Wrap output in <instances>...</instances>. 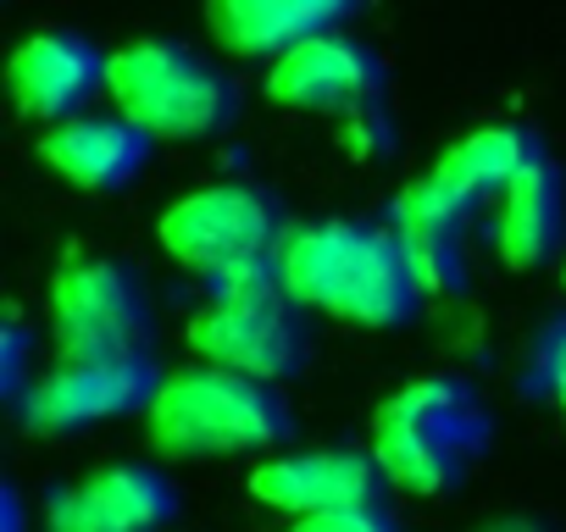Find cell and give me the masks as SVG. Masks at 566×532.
Masks as SVG:
<instances>
[{
  "label": "cell",
  "mask_w": 566,
  "mask_h": 532,
  "mask_svg": "<svg viewBox=\"0 0 566 532\" xmlns=\"http://www.w3.org/2000/svg\"><path fill=\"white\" fill-rule=\"evenodd\" d=\"M277 278L306 311H323L367 333L411 328L428 300L400 227L361 216L295 222L277 249Z\"/></svg>",
  "instance_id": "cell-1"
},
{
  "label": "cell",
  "mask_w": 566,
  "mask_h": 532,
  "mask_svg": "<svg viewBox=\"0 0 566 532\" xmlns=\"http://www.w3.org/2000/svg\"><path fill=\"white\" fill-rule=\"evenodd\" d=\"M544 150V139L522 123H483L461 134L422 178H411L395 194V227L411 249V266L428 295H455L461 266V233L483 205H500L505 183Z\"/></svg>",
  "instance_id": "cell-2"
},
{
  "label": "cell",
  "mask_w": 566,
  "mask_h": 532,
  "mask_svg": "<svg viewBox=\"0 0 566 532\" xmlns=\"http://www.w3.org/2000/svg\"><path fill=\"white\" fill-rule=\"evenodd\" d=\"M489 438L494 416L483 411L478 389L450 372L411 377L373 411V455L389 482L417 499L450 493L489 455Z\"/></svg>",
  "instance_id": "cell-3"
},
{
  "label": "cell",
  "mask_w": 566,
  "mask_h": 532,
  "mask_svg": "<svg viewBox=\"0 0 566 532\" xmlns=\"http://www.w3.org/2000/svg\"><path fill=\"white\" fill-rule=\"evenodd\" d=\"M150 444L172 460H222V455H261L290 438V405L277 383H261L233 366L195 361L161 377L145 411Z\"/></svg>",
  "instance_id": "cell-4"
},
{
  "label": "cell",
  "mask_w": 566,
  "mask_h": 532,
  "mask_svg": "<svg viewBox=\"0 0 566 532\" xmlns=\"http://www.w3.org/2000/svg\"><path fill=\"white\" fill-rule=\"evenodd\" d=\"M290 227L295 222L283 216V205L266 189L206 183V189L178 194L161 211L156 238L178 266H189L211 289H233V284L277 278V249L290 238Z\"/></svg>",
  "instance_id": "cell-5"
},
{
  "label": "cell",
  "mask_w": 566,
  "mask_h": 532,
  "mask_svg": "<svg viewBox=\"0 0 566 532\" xmlns=\"http://www.w3.org/2000/svg\"><path fill=\"white\" fill-rule=\"evenodd\" d=\"M106 100L128 123H139L156 145H200L217 139L239 117V84L178 40H134L106 62Z\"/></svg>",
  "instance_id": "cell-6"
},
{
  "label": "cell",
  "mask_w": 566,
  "mask_h": 532,
  "mask_svg": "<svg viewBox=\"0 0 566 532\" xmlns=\"http://www.w3.org/2000/svg\"><path fill=\"white\" fill-rule=\"evenodd\" d=\"M184 344L211 366H233L261 383H290L312 361V322L306 306L283 289V278H261L211 289V300L189 317Z\"/></svg>",
  "instance_id": "cell-7"
},
{
  "label": "cell",
  "mask_w": 566,
  "mask_h": 532,
  "mask_svg": "<svg viewBox=\"0 0 566 532\" xmlns=\"http://www.w3.org/2000/svg\"><path fill=\"white\" fill-rule=\"evenodd\" d=\"M156 333L150 289L117 255H73L51 278V344L62 361L145 355Z\"/></svg>",
  "instance_id": "cell-8"
},
{
  "label": "cell",
  "mask_w": 566,
  "mask_h": 532,
  "mask_svg": "<svg viewBox=\"0 0 566 532\" xmlns=\"http://www.w3.org/2000/svg\"><path fill=\"white\" fill-rule=\"evenodd\" d=\"M161 377L150 355H117V361H56L45 377H34L18 394V416L29 433H78L128 411H150Z\"/></svg>",
  "instance_id": "cell-9"
},
{
  "label": "cell",
  "mask_w": 566,
  "mask_h": 532,
  "mask_svg": "<svg viewBox=\"0 0 566 532\" xmlns=\"http://www.w3.org/2000/svg\"><path fill=\"white\" fill-rule=\"evenodd\" d=\"M378 95H384V62L373 45H361L345 29L312 34L266 62V100L283 111H306V117L345 111L350 117L361 106H378Z\"/></svg>",
  "instance_id": "cell-10"
},
{
  "label": "cell",
  "mask_w": 566,
  "mask_h": 532,
  "mask_svg": "<svg viewBox=\"0 0 566 532\" xmlns=\"http://www.w3.org/2000/svg\"><path fill=\"white\" fill-rule=\"evenodd\" d=\"M389 471L373 449H290L250 471V493L283 515H328L389 499Z\"/></svg>",
  "instance_id": "cell-11"
},
{
  "label": "cell",
  "mask_w": 566,
  "mask_h": 532,
  "mask_svg": "<svg viewBox=\"0 0 566 532\" xmlns=\"http://www.w3.org/2000/svg\"><path fill=\"white\" fill-rule=\"evenodd\" d=\"M106 62L112 51H101L90 34L73 29H40L29 34L12 56H7V89L12 106L34 123H67L78 117L95 95H106Z\"/></svg>",
  "instance_id": "cell-12"
},
{
  "label": "cell",
  "mask_w": 566,
  "mask_h": 532,
  "mask_svg": "<svg viewBox=\"0 0 566 532\" xmlns=\"http://www.w3.org/2000/svg\"><path fill=\"white\" fill-rule=\"evenodd\" d=\"M178 521V488L156 466H101L45 504V532H161Z\"/></svg>",
  "instance_id": "cell-13"
},
{
  "label": "cell",
  "mask_w": 566,
  "mask_h": 532,
  "mask_svg": "<svg viewBox=\"0 0 566 532\" xmlns=\"http://www.w3.org/2000/svg\"><path fill=\"white\" fill-rule=\"evenodd\" d=\"M150 150H156V139L139 123H128L123 111H112V117L78 111L67 123H51L45 139H40V161L78 194L128 189L150 167Z\"/></svg>",
  "instance_id": "cell-14"
},
{
  "label": "cell",
  "mask_w": 566,
  "mask_h": 532,
  "mask_svg": "<svg viewBox=\"0 0 566 532\" xmlns=\"http://www.w3.org/2000/svg\"><path fill=\"white\" fill-rule=\"evenodd\" d=\"M367 0H206V29L228 56L272 62L290 45L345 29Z\"/></svg>",
  "instance_id": "cell-15"
},
{
  "label": "cell",
  "mask_w": 566,
  "mask_h": 532,
  "mask_svg": "<svg viewBox=\"0 0 566 532\" xmlns=\"http://www.w3.org/2000/svg\"><path fill=\"white\" fill-rule=\"evenodd\" d=\"M566 233V189H560V167L549 161V150H538L500 194L494 205V249L511 273L549 260L560 249Z\"/></svg>",
  "instance_id": "cell-16"
},
{
  "label": "cell",
  "mask_w": 566,
  "mask_h": 532,
  "mask_svg": "<svg viewBox=\"0 0 566 532\" xmlns=\"http://www.w3.org/2000/svg\"><path fill=\"white\" fill-rule=\"evenodd\" d=\"M527 383L560 411V422H566V317L560 322H549L544 333H538V344L527 350Z\"/></svg>",
  "instance_id": "cell-17"
},
{
  "label": "cell",
  "mask_w": 566,
  "mask_h": 532,
  "mask_svg": "<svg viewBox=\"0 0 566 532\" xmlns=\"http://www.w3.org/2000/svg\"><path fill=\"white\" fill-rule=\"evenodd\" d=\"M290 532H406L389 504H356V510H328V515H295Z\"/></svg>",
  "instance_id": "cell-18"
},
{
  "label": "cell",
  "mask_w": 566,
  "mask_h": 532,
  "mask_svg": "<svg viewBox=\"0 0 566 532\" xmlns=\"http://www.w3.org/2000/svg\"><path fill=\"white\" fill-rule=\"evenodd\" d=\"M472 532H560V526L544 521V515H494V521H483Z\"/></svg>",
  "instance_id": "cell-19"
},
{
  "label": "cell",
  "mask_w": 566,
  "mask_h": 532,
  "mask_svg": "<svg viewBox=\"0 0 566 532\" xmlns=\"http://www.w3.org/2000/svg\"><path fill=\"white\" fill-rule=\"evenodd\" d=\"M560 284H566V266H560Z\"/></svg>",
  "instance_id": "cell-20"
}]
</instances>
